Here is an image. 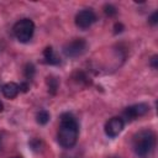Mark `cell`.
Here are the masks:
<instances>
[{"label":"cell","mask_w":158,"mask_h":158,"mask_svg":"<svg viewBox=\"0 0 158 158\" xmlns=\"http://www.w3.org/2000/svg\"><path fill=\"white\" fill-rule=\"evenodd\" d=\"M148 22H149L151 25H156V23L158 22V12H157V11H154V12L151 15V17L148 19Z\"/></svg>","instance_id":"14"},{"label":"cell","mask_w":158,"mask_h":158,"mask_svg":"<svg viewBox=\"0 0 158 158\" xmlns=\"http://www.w3.org/2000/svg\"><path fill=\"white\" fill-rule=\"evenodd\" d=\"M35 67H33V64H31V63H27L26 65H25V69H23V74H25V78L27 79V80H31L32 78H33V75H35Z\"/></svg>","instance_id":"12"},{"label":"cell","mask_w":158,"mask_h":158,"mask_svg":"<svg viewBox=\"0 0 158 158\" xmlns=\"http://www.w3.org/2000/svg\"><path fill=\"white\" fill-rule=\"evenodd\" d=\"M104 12H105L109 17H111V16H115V15L117 14V10H116V7L112 6V5H105V6H104Z\"/></svg>","instance_id":"13"},{"label":"cell","mask_w":158,"mask_h":158,"mask_svg":"<svg viewBox=\"0 0 158 158\" xmlns=\"http://www.w3.org/2000/svg\"><path fill=\"white\" fill-rule=\"evenodd\" d=\"M78 135H79V125L77 118L69 112L62 114L58 135H57L58 143L63 148H72L75 146L78 141Z\"/></svg>","instance_id":"1"},{"label":"cell","mask_w":158,"mask_h":158,"mask_svg":"<svg viewBox=\"0 0 158 158\" xmlns=\"http://www.w3.org/2000/svg\"><path fill=\"white\" fill-rule=\"evenodd\" d=\"M12 158H21V157H12Z\"/></svg>","instance_id":"19"},{"label":"cell","mask_w":158,"mask_h":158,"mask_svg":"<svg viewBox=\"0 0 158 158\" xmlns=\"http://www.w3.org/2000/svg\"><path fill=\"white\" fill-rule=\"evenodd\" d=\"M157 62H158V57H157V56H153L152 59H151V65H152L153 69H157V67H158Z\"/></svg>","instance_id":"15"},{"label":"cell","mask_w":158,"mask_h":158,"mask_svg":"<svg viewBox=\"0 0 158 158\" xmlns=\"http://www.w3.org/2000/svg\"><path fill=\"white\" fill-rule=\"evenodd\" d=\"M109 158H121V157H116V156H114V157H109Z\"/></svg>","instance_id":"18"},{"label":"cell","mask_w":158,"mask_h":158,"mask_svg":"<svg viewBox=\"0 0 158 158\" xmlns=\"http://www.w3.org/2000/svg\"><path fill=\"white\" fill-rule=\"evenodd\" d=\"M35 33V23L30 19H21L14 25V35L21 43H27L31 41Z\"/></svg>","instance_id":"3"},{"label":"cell","mask_w":158,"mask_h":158,"mask_svg":"<svg viewBox=\"0 0 158 158\" xmlns=\"http://www.w3.org/2000/svg\"><path fill=\"white\" fill-rule=\"evenodd\" d=\"M156 147V133L152 130L144 128L135 133L132 138V148L137 157L147 158L149 157Z\"/></svg>","instance_id":"2"},{"label":"cell","mask_w":158,"mask_h":158,"mask_svg":"<svg viewBox=\"0 0 158 158\" xmlns=\"http://www.w3.org/2000/svg\"><path fill=\"white\" fill-rule=\"evenodd\" d=\"M49 112L47 110H40L36 115V120L40 125H46L48 121H49Z\"/></svg>","instance_id":"10"},{"label":"cell","mask_w":158,"mask_h":158,"mask_svg":"<svg viewBox=\"0 0 158 158\" xmlns=\"http://www.w3.org/2000/svg\"><path fill=\"white\" fill-rule=\"evenodd\" d=\"M148 111H149V105L148 104L138 102V104H135V105H131V106L126 107L123 110V112H122V117L121 118H125L126 121H133V120L146 115Z\"/></svg>","instance_id":"6"},{"label":"cell","mask_w":158,"mask_h":158,"mask_svg":"<svg viewBox=\"0 0 158 158\" xmlns=\"http://www.w3.org/2000/svg\"><path fill=\"white\" fill-rule=\"evenodd\" d=\"M96 22V14L91 9L80 10L75 15V25L80 30H86Z\"/></svg>","instance_id":"5"},{"label":"cell","mask_w":158,"mask_h":158,"mask_svg":"<svg viewBox=\"0 0 158 158\" xmlns=\"http://www.w3.org/2000/svg\"><path fill=\"white\" fill-rule=\"evenodd\" d=\"M123 127H125V121H123V118H121V117H118V116H115V117H111V118L105 123V133H106L109 137L114 138V137L118 136V135L122 132Z\"/></svg>","instance_id":"7"},{"label":"cell","mask_w":158,"mask_h":158,"mask_svg":"<svg viewBox=\"0 0 158 158\" xmlns=\"http://www.w3.org/2000/svg\"><path fill=\"white\" fill-rule=\"evenodd\" d=\"M114 28H115V33H120V32H122L123 26H122V23H115Z\"/></svg>","instance_id":"16"},{"label":"cell","mask_w":158,"mask_h":158,"mask_svg":"<svg viewBox=\"0 0 158 158\" xmlns=\"http://www.w3.org/2000/svg\"><path fill=\"white\" fill-rule=\"evenodd\" d=\"M2 110H4V104H2L1 101H0V112H1Z\"/></svg>","instance_id":"17"},{"label":"cell","mask_w":158,"mask_h":158,"mask_svg":"<svg viewBox=\"0 0 158 158\" xmlns=\"http://www.w3.org/2000/svg\"><path fill=\"white\" fill-rule=\"evenodd\" d=\"M1 93H2V95L5 98L14 99L20 93V85L16 84V83H14V81H9V83H6V84H4L1 86Z\"/></svg>","instance_id":"8"},{"label":"cell","mask_w":158,"mask_h":158,"mask_svg":"<svg viewBox=\"0 0 158 158\" xmlns=\"http://www.w3.org/2000/svg\"><path fill=\"white\" fill-rule=\"evenodd\" d=\"M43 59H44V63L49 65H57L60 63V58L58 57V54L52 47H47L43 51Z\"/></svg>","instance_id":"9"},{"label":"cell","mask_w":158,"mask_h":158,"mask_svg":"<svg viewBox=\"0 0 158 158\" xmlns=\"http://www.w3.org/2000/svg\"><path fill=\"white\" fill-rule=\"evenodd\" d=\"M86 47H88V43H86V41L84 38H74L73 41H70L67 44H64L63 53L67 57L75 58V57L81 56L86 51Z\"/></svg>","instance_id":"4"},{"label":"cell","mask_w":158,"mask_h":158,"mask_svg":"<svg viewBox=\"0 0 158 158\" xmlns=\"http://www.w3.org/2000/svg\"><path fill=\"white\" fill-rule=\"evenodd\" d=\"M47 85H48V91L54 95L57 93V89H58V79L54 78V77H48L47 78Z\"/></svg>","instance_id":"11"}]
</instances>
